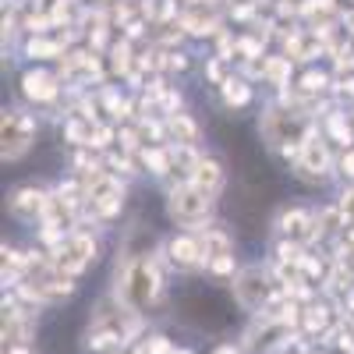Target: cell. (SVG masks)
<instances>
[{"label":"cell","instance_id":"obj_1","mask_svg":"<svg viewBox=\"0 0 354 354\" xmlns=\"http://www.w3.org/2000/svg\"><path fill=\"white\" fill-rule=\"evenodd\" d=\"M160 294V273L153 270L149 259H131L124 262L121 277H117V298L124 301V308L131 312H142L156 301Z\"/></svg>","mask_w":354,"mask_h":354},{"label":"cell","instance_id":"obj_2","mask_svg":"<svg viewBox=\"0 0 354 354\" xmlns=\"http://www.w3.org/2000/svg\"><path fill=\"white\" fill-rule=\"evenodd\" d=\"M262 135L273 149H283V153L294 149V156H298L301 142L308 138V121L294 110H270L262 117Z\"/></svg>","mask_w":354,"mask_h":354},{"label":"cell","instance_id":"obj_3","mask_svg":"<svg viewBox=\"0 0 354 354\" xmlns=\"http://www.w3.org/2000/svg\"><path fill=\"white\" fill-rule=\"evenodd\" d=\"M170 216L177 220V223H185V227H195V223H202L205 216H209V209H213V195L209 192H202V188H195V185H185V188H177L174 195H170Z\"/></svg>","mask_w":354,"mask_h":354},{"label":"cell","instance_id":"obj_4","mask_svg":"<svg viewBox=\"0 0 354 354\" xmlns=\"http://www.w3.org/2000/svg\"><path fill=\"white\" fill-rule=\"evenodd\" d=\"M93 259H96V241L85 238V234H68V238H61V248L53 252V270L75 277Z\"/></svg>","mask_w":354,"mask_h":354},{"label":"cell","instance_id":"obj_5","mask_svg":"<svg viewBox=\"0 0 354 354\" xmlns=\"http://www.w3.org/2000/svg\"><path fill=\"white\" fill-rule=\"evenodd\" d=\"M32 135H36L32 117L21 110H8L4 113V160L25 156V149L32 145Z\"/></svg>","mask_w":354,"mask_h":354},{"label":"cell","instance_id":"obj_6","mask_svg":"<svg viewBox=\"0 0 354 354\" xmlns=\"http://www.w3.org/2000/svg\"><path fill=\"white\" fill-rule=\"evenodd\" d=\"M234 298H238V305L245 312H259L266 305V298H270V280H266V273L259 266L238 273V280H234Z\"/></svg>","mask_w":354,"mask_h":354},{"label":"cell","instance_id":"obj_7","mask_svg":"<svg viewBox=\"0 0 354 354\" xmlns=\"http://www.w3.org/2000/svg\"><path fill=\"white\" fill-rule=\"evenodd\" d=\"M330 167V156H326V145H322L315 135H308L298 149V170L308 174V177H322Z\"/></svg>","mask_w":354,"mask_h":354},{"label":"cell","instance_id":"obj_8","mask_svg":"<svg viewBox=\"0 0 354 354\" xmlns=\"http://www.w3.org/2000/svg\"><path fill=\"white\" fill-rule=\"evenodd\" d=\"M46 202L50 198H43V192L36 188H18L11 195V213L18 220H36V216H46Z\"/></svg>","mask_w":354,"mask_h":354},{"label":"cell","instance_id":"obj_9","mask_svg":"<svg viewBox=\"0 0 354 354\" xmlns=\"http://www.w3.org/2000/svg\"><path fill=\"white\" fill-rule=\"evenodd\" d=\"M170 262L177 270H192V266L202 262V245L195 238H174L170 241Z\"/></svg>","mask_w":354,"mask_h":354},{"label":"cell","instance_id":"obj_10","mask_svg":"<svg viewBox=\"0 0 354 354\" xmlns=\"http://www.w3.org/2000/svg\"><path fill=\"white\" fill-rule=\"evenodd\" d=\"M25 96L46 103V100L57 96V82H53L46 71H28V75H25Z\"/></svg>","mask_w":354,"mask_h":354},{"label":"cell","instance_id":"obj_11","mask_svg":"<svg viewBox=\"0 0 354 354\" xmlns=\"http://www.w3.org/2000/svg\"><path fill=\"white\" fill-rule=\"evenodd\" d=\"M220 167L213 163V160H202V163H195V170H192V185L195 188H202V192H209V195H216V188H220Z\"/></svg>","mask_w":354,"mask_h":354},{"label":"cell","instance_id":"obj_12","mask_svg":"<svg viewBox=\"0 0 354 354\" xmlns=\"http://www.w3.org/2000/svg\"><path fill=\"white\" fill-rule=\"evenodd\" d=\"M198 245H202V262H213L220 255H230V241L223 238L220 230H205V238Z\"/></svg>","mask_w":354,"mask_h":354},{"label":"cell","instance_id":"obj_13","mask_svg":"<svg viewBox=\"0 0 354 354\" xmlns=\"http://www.w3.org/2000/svg\"><path fill=\"white\" fill-rule=\"evenodd\" d=\"M248 96H252V93H248L245 82H234V78L223 82V103H227V106H245Z\"/></svg>","mask_w":354,"mask_h":354},{"label":"cell","instance_id":"obj_14","mask_svg":"<svg viewBox=\"0 0 354 354\" xmlns=\"http://www.w3.org/2000/svg\"><path fill=\"white\" fill-rule=\"evenodd\" d=\"M170 128H174V135H181V138H185V145H192V142H195V124L188 121V117L174 113V117H170Z\"/></svg>","mask_w":354,"mask_h":354},{"label":"cell","instance_id":"obj_15","mask_svg":"<svg viewBox=\"0 0 354 354\" xmlns=\"http://www.w3.org/2000/svg\"><path fill=\"white\" fill-rule=\"evenodd\" d=\"M326 319H330L326 308H315V305L305 308V326H308V333H319L322 326H326Z\"/></svg>","mask_w":354,"mask_h":354},{"label":"cell","instance_id":"obj_16","mask_svg":"<svg viewBox=\"0 0 354 354\" xmlns=\"http://www.w3.org/2000/svg\"><path fill=\"white\" fill-rule=\"evenodd\" d=\"M138 354H174V347H170L163 337H149V340L138 347Z\"/></svg>","mask_w":354,"mask_h":354},{"label":"cell","instance_id":"obj_17","mask_svg":"<svg viewBox=\"0 0 354 354\" xmlns=\"http://www.w3.org/2000/svg\"><path fill=\"white\" fill-rule=\"evenodd\" d=\"M145 167H153V174H167V153H160V149L145 153Z\"/></svg>","mask_w":354,"mask_h":354},{"label":"cell","instance_id":"obj_18","mask_svg":"<svg viewBox=\"0 0 354 354\" xmlns=\"http://www.w3.org/2000/svg\"><path fill=\"white\" fill-rule=\"evenodd\" d=\"M322 88H326V75L308 71V75H305V93H322Z\"/></svg>","mask_w":354,"mask_h":354},{"label":"cell","instance_id":"obj_19","mask_svg":"<svg viewBox=\"0 0 354 354\" xmlns=\"http://www.w3.org/2000/svg\"><path fill=\"white\" fill-rule=\"evenodd\" d=\"M57 50H61V46H57V43H46V39H32V43H28V53H39V57H50V53H57Z\"/></svg>","mask_w":354,"mask_h":354},{"label":"cell","instance_id":"obj_20","mask_svg":"<svg viewBox=\"0 0 354 354\" xmlns=\"http://www.w3.org/2000/svg\"><path fill=\"white\" fill-rule=\"evenodd\" d=\"M287 71H290V61H270V64H266V75H270L273 82H283Z\"/></svg>","mask_w":354,"mask_h":354},{"label":"cell","instance_id":"obj_21","mask_svg":"<svg viewBox=\"0 0 354 354\" xmlns=\"http://www.w3.org/2000/svg\"><path fill=\"white\" fill-rule=\"evenodd\" d=\"M209 270H213V273H230V270H234V255H220V259H213V262H209Z\"/></svg>","mask_w":354,"mask_h":354},{"label":"cell","instance_id":"obj_22","mask_svg":"<svg viewBox=\"0 0 354 354\" xmlns=\"http://www.w3.org/2000/svg\"><path fill=\"white\" fill-rule=\"evenodd\" d=\"M113 68H117V71H124V68H128V43L113 46Z\"/></svg>","mask_w":354,"mask_h":354},{"label":"cell","instance_id":"obj_23","mask_svg":"<svg viewBox=\"0 0 354 354\" xmlns=\"http://www.w3.org/2000/svg\"><path fill=\"white\" fill-rule=\"evenodd\" d=\"M340 213L354 220V188H351V192H344V198H340Z\"/></svg>","mask_w":354,"mask_h":354},{"label":"cell","instance_id":"obj_24","mask_svg":"<svg viewBox=\"0 0 354 354\" xmlns=\"http://www.w3.org/2000/svg\"><path fill=\"white\" fill-rule=\"evenodd\" d=\"M344 174H351V177H354V153H351V156H344Z\"/></svg>","mask_w":354,"mask_h":354},{"label":"cell","instance_id":"obj_25","mask_svg":"<svg viewBox=\"0 0 354 354\" xmlns=\"http://www.w3.org/2000/svg\"><path fill=\"white\" fill-rule=\"evenodd\" d=\"M347 93H351V96H354V82H347Z\"/></svg>","mask_w":354,"mask_h":354},{"label":"cell","instance_id":"obj_26","mask_svg":"<svg viewBox=\"0 0 354 354\" xmlns=\"http://www.w3.org/2000/svg\"><path fill=\"white\" fill-rule=\"evenodd\" d=\"M11 354H25V351H21V347H15V351H11Z\"/></svg>","mask_w":354,"mask_h":354},{"label":"cell","instance_id":"obj_27","mask_svg":"<svg viewBox=\"0 0 354 354\" xmlns=\"http://www.w3.org/2000/svg\"><path fill=\"white\" fill-rule=\"evenodd\" d=\"M174 354H192V351H174Z\"/></svg>","mask_w":354,"mask_h":354},{"label":"cell","instance_id":"obj_28","mask_svg":"<svg viewBox=\"0 0 354 354\" xmlns=\"http://www.w3.org/2000/svg\"><path fill=\"white\" fill-rule=\"evenodd\" d=\"M347 21H351V25H354V15H351V18H347Z\"/></svg>","mask_w":354,"mask_h":354}]
</instances>
